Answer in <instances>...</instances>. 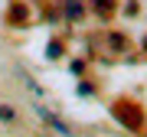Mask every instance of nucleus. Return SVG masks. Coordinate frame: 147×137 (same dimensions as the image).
<instances>
[{
	"instance_id": "obj_1",
	"label": "nucleus",
	"mask_w": 147,
	"mask_h": 137,
	"mask_svg": "<svg viewBox=\"0 0 147 137\" xmlns=\"http://www.w3.org/2000/svg\"><path fill=\"white\" fill-rule=\"evenodd\" d=\"M59 13L65 16V23H72V26H79L85 20V0H62V7H59Z\"/></svg>"
},
{
	"instance_id": "obj_2",
	"label": "nucleus",
	"mask_w": 147,
	"mask_h": 137,
	"mask_svg": "<svg viewBox=\"0 0 147 137\" xmlns=\"http://www.w3.org/2000/svg\"><path fill=\"white\" fill-rule=\"evenodd\" d=\"M118 0H92V10L101 16V20H111V13H115Z\"/></svg>"
},
{
	"instance_id": "obj_3",
	"label": "nucleus",
	"mask_w": 147,
	"mask_h": 137,
	"mask_svg": "<svg viewBox=\"0 0 147 137\" xmlns=\"http://www.w3.org/2000/svg\"><path fill=\"white\" fill-rule=\"evenodd\" d=\"M26 20H30L26 7H13L10 10V26H26Z\"/></svg>"
},
{
	"instance_id": "obj_4",
	"label": "nucleus",
	"mask_w": 147,
	"mask_h": 137,
	"mask_svg": "<svg viewBox=\"0 0 147 137\" xmlns=\"http://www.w3.org/2000/svg\"><path fill=\"white\" fill-rule=\"evenodd\" d=\"M0 121H16L13 108H3V105H0Z\"/></svg>"
},
{
	"instance_id": "obj_5",
	"label": "nucleus",
	"mask_w": 147,
	"mask_h": 137,
	"mask_svg": "<svg viewBox=\"0 0 147 137\" xmlns=\"http://www.w3.org/2000/svg\"><path fill=\"white\" fill-rule=\"evenodd\" d=\"M56 56H62V42H49V59H56Z\"/></svg>"
},
{
	"instance_id": "obj_6",
	"label": "nucleus",
	"mask_w": 147,
	"mask_h": 137,
	"mask_svg": "<svg viewBox=\"0 0 147 137\" xmlns=\"http://www.w3.org/2000/svg\"><path fill=\"white\" fill-rule=\"evenodd\" d=\"M79 95H95V85H88V82H82V85H79Z\"/></svg>"
}]
</instances>
